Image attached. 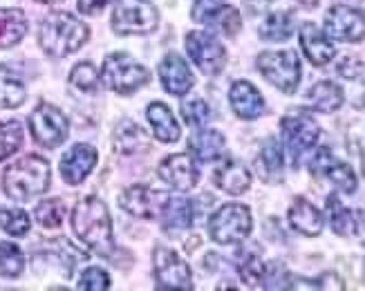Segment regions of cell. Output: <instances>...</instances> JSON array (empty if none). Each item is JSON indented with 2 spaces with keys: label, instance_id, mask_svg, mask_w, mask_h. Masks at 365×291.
<instances>
[{
  "label": "cell",
  "instance_id": "f1b7e54d",
  "mask_svg": "<svg viewBox=\"0 0 365 291\" xmlns=\"http://www.w3.org/2000/svg\"><path fill=\"white\" fill-rule=\"evenodd\" d=\"M115 146L121 155H135L148 148V135L141 126L133 121H123L115 133Z\"/></svg>",
  "mask_w": 365,
  "mask_h": 291
},
{
  "label": "cell",
  "instance_id": "44dd1931",
  "mask_svg": "<svg viewBox=\"0 0 365 291\" xmlns=\"http://www.w3.org/2000/svg\"><path fill=\"white\" fill-rule=\"evenodd\" d=\"M289 224L292 229L303 233V235H319L323 231V213L316 208L312 202H307L305 198H296L292 208H289Z\"/></svg>",
  "mask_w": 365,
  "mask_h": 291
},
{
  "label": "cell",
  "instance_id": "603a6c76",
  "mask_svg": "<svg viewBox=\"0 0 365 291\" xmlns=\"http://www.w3.org/2000/svg\"><path fill=\"white\" fill-rule=\"evenodd\" d=\"M305 106L316 112H323V115L336 112L343 106V90L331 81H319L305 94Z\"/></svg>",
  "mask_w": 365,
  "mask_h": 291
},
{
  "label": "cell",
  "instance_id": "b9f144b4",
  "mask_svg": "<svg viewBox=\"0 0 365 291\" xmlns=\"http://www.w3.org/2000/svg\"><path fill=\"white\" fill-rule=\"evenodd\" d=\"M361 72H363V63L359 58L347 56L339 63V74L345 78H356V76H361Z\"/></svg>",
  "mask_w": 365,
  "mask_h": 291
},
{
  "label": "cell",
  "instance_id": "d6986e66",
  "mask_svg": "<svg viewBox=\"0 0 365 291\" xmlns=\"http://www.w3.org/2000/svg\"><path fill=\"white\" fill-rule=\"evenodd\" d=\"M229 101L233 112L240 119H258L264 112V99L258 92L256 86H251L249 81H235L229 90Z\"/></svg>",
  "mask_w": 365,
  "mask_h": 291
},
{
  "label": "cell",
  "instance_id": "60d3db41",
  "mask_svg": "<svg viewBox=\"0 0 365 291\" xmlns=\"http://www.w3.org/2000/svg\"><path fill=\"white\" fill-rule=\"evenodd\" d=\"M227 5V0H195L190 16L195 23H211L215 19V14Z\"/></svg>",
  "mask_w": 365,
  "mask_h": 291
},
{
  "label": "cell",
  "instance_id": "e575fe53",
  "mask_svg": "<svg viewBox=\"0 0 365 291\" xmlns=\"http://www.w3.org/2000/svg\"><path fill=\"white\" fill-rule=\"evenodd\" d=\"M63 218H66V204L56 198L43 200L36 206V220L43 229H56V226H61Z\"/></svg>",
  "mask_w": 365,
  "mask_h": 291
},
{
  "label": "cell",
  "instance_id": "cb8c5ba5",
  "mask_svg": "<svg viewBox=\"0 0 365 291\" xmlns=\"http://www.w3.org/2000/svg\"><path fill=\"white\" fill-rule=\"evenodd\" d=\"M327 215H329V224H331V229H334V233L345 235V238L356 235L365 222V218L359 211L343 206L336 195L327 198Z\"/></svg>",
  "mask_w": 365,
  "mask_h": 291
},
{
  "label": "cell",
  "instance_id": "ee69618b",
  "mask_svg": "<svg viewBox=\"0 0 365 291\" xmlns=\"http://www.w3.org/2000/svg\"><path fill=\"white\" fill-rule=\"evenodd\" d=\"M298 3L303 7H307V9H314L316 5H319V0H298Z\"/></svg>",
  "mask_w": 365,
  "mask_h": 291
},
{
  "label": "cell",
  "instance_id": "bcb514c9",
  "mask_svg": "<svg viewBox=\"0 0 365 291\" xmlns=\"http://www.w3.org/2000/svg\"><path fill=\"white\" fill-rule=\"evenodd\" d=\"M363 103H365V94H363Z\"/></svg>",
  "mask_w": 365,
  "mask_h": 291
},
{
  "label": "cell",
  "instance_id": "836d02e7",
  "mask_svg": "<svg viewBox=\"0 0 365 291\" xmlns=\"http://www.w3.org/2000/svg\"><path fill=\"white\" fill-rule=\"evenodd\" d=\"M23 146V126L19 121H0V161L11 157Z\"/></svg>",
  "mask_w": 365,
  "mask_h": 291
},
{
  "label": "cell",
  "instance_id": "7bdbcfd3",
  "mask_svg": "<svg viewBox=\"0 0 365 291\" xmlns=\"http://www.w3.org/2000/svg\"><path fill=\"white\" fill-rule=\"evenodd\" d=\"M106 5H108V0H76L78 11H81V14H88V16L99 14Z\"/></svg>",
  "mask_w": 365,
  "mask_h": 291
},
{
  "label": "cell",
  "instance_id": "5b68a950",
  "mask_svg": "<svg viewBox=\"0 0 365 291\" xmlns=\"http://www.w3.org/2000/svg\"><path fill=\"white\" fill-rule=\"evenodd\" d=\"M157 25H160V11L150 0H115L113 29L117 34H150Z\"/></svg>",
  "mask_w": 365,
  "mask_h": 291
},
{
  "label": "cell",
  "instance_id": "3957f363",
  "mask_svg": "<svg viewBox=\"0 0 365 291\" xmlns=\"http://www.w3.org/2000/svg\"><path fill=\"white\" fill-rule=\"evenodd\" d=\"M50 186V161L41 155H25L16 159L3 173V188L7 198L29 202Z\"/></svg>",
  "mask_w": 365,
  "mask_h": 291
},
{
  "label": "cell",
  "instance_id": "6da1fadb",
  "mask_svg": "<svg viewBox=\"0 0 365 291\" xmlns=\"http://www.w3.org/2000/svg\"><path fill=\"white\" fill-rule=\"evenodd\" d=\"M72 229L76 238L97 255L110 257L115 253L117 245L113 235V220H110L108 206L99 198H86L74 206Z\"/></svg>",
  "mask_w": 365,
  "mask_h": 291
},
{
  "label": "cell",
  "instance_id": "8992f818",
  "mask_svg": "<svg viewBox=\"0 0 365 291\" xmlns=\"http://www.w3.org/2000/svg\"><path fill=\"white\" fill-rule=\"evenodd\" d=\"M258 72L284 94H294L300 83V61L294 50L262 52L256 58Z\"/></svg>",
  "mask_w": 365,
  "mask_h": 291
},
{
  "label": "cell",
  "instance_id": "83f0119b",
  "mask_svg": "<svg viewBox=\"0 0 365 291\" xmlns=\"http://www.w3.org/2000/svg\"><path fill=\"white\" fill-rule=\"evenodd\" d=\"M160 215L164 229H173V231L190 229L193 226V204L186 198H168Z\"/></svg>",
  "mask_w": 365,
  "mask_h": 291
},
{
  "label": "cell",
  "instance_id": "2e32d148",
  "mask_svg": "<svg viewBox=\"0 0 365 291\" xmlns=\"http://www.w3.org/2000/svg\"><path fill=\"white\" fill-rule=\"evenodd\" d=\"M160 81H162L164 90L173 96H184L186 92H190V88L195 86V76H193V72H190L188 63L175 52H170L162 58Z\"/></svg>",
  "mask_w": 365,
  "mask_h": 291
},
{
  "label": "cell",
  "instance_id": "e0dca14e",
  "mask_svg": "<svg viewBox=\"0 0 365 291\" xmlns=\"http://www.w3.org/2000/svg\"><path fill=\"white\" fill-rule=\"evenodd\" d=\"M97 166V150L90 143H76L61 159V175L68 184L76 186Z\"/></svg>",
  "mask_w": 365,
  "mask_h": 291
},
{
  "label": "cell",
  "instance_id": "4dcf8cb0",
  "mask_svg": "<svg viewBox=\"0 0 365 291\" xmlns=\"http://www.w3.org/2000/svg\"><path fill=\"white\" fill-rule=\"evenodd\" d=\"M25 101V86L0 66V108H19Z\"/></svg>",
  "mask_w": 365,
  "mask_h": 291
},
{
  "label": "cell",
  "instance_id": "d590c367",
  "mask_svg": "<svg viewBox=\"0 0 365 291\" xmlns=\"http://www.w3.org/2000/svg\"><path fill=\"white\" fill-rule=\"evenodd\" d=\"M0 229L14 238H21L29 231V215L21 208H0Z\"/></svg>",
  "mask_w": 365,
  "mask_h": 291
},
{
  "label": "cell",
  "instance_id": "1f68e13d",
  "mask_svg": "<svg viewBox=\"0 0 365 291\" xmlns=\"http://www.w3.org/2000/svg\"><path fill=\"white\" fill-rule=\"evenodd\" d=\"M23 269H25L23 251L16 245H11V242H0V276L19 278Z\"/></svg>",
  "mask_w": 365,
  "mask_h": 291
},
{
  "label": "cell",
  "instance_id": "30bf717a",
  "mask_svg": "<svg viewBox=\"0 0 365 291\" xmlns=\"http://www.w3.org/2000/svg\"><path fill=\"white\" fill-rule=\"evenodd\" d=\"M186 52L204 74H220L227 66V50L213 31H190L186 36Z\"/></svg>",
  "mask_w": 365,
  "mask_h": 291
},
{
  "label": "cell",
  "instance_id": "f546056e",
  "mask_svg": "<svg viewBox=\"0 0 365 291\" xmlns=\"http://www.w3.org/2000/svg\"><path fill=\"white\" fill-rule=\"evenodd\" d=\"M292 34H294V16L289 11L269 14L260 25V36L272 43L287 41Z\"/></svg>",
  "mask_w": 365,
  "mask_h": 291
},
{
  "label": "cell",
  "instance_id": "f6af8a7d",
  "mask_svg": "<svg viewBox=\"0 0 365 291\" xmlns=\"http://www.w3.org/2000/svg\"><path fill=\"white\" fill-rule=\"evenodd\" d=\"M38 3H47V5H54V3H61V0H38Z\"/></svg>",
  "mask_w": 365,
  "mask_h": 291
},
{
  "label": "cell",
  "instance_id": "d6a6232c",
  "mask_svg": "<svg viewBox=\"0 0 365 291\" xmlns=\"http://www.w3.org/2000/svg\"><path fill=\"white\" fill-rule=\"evenodd\" d=\"M237 273H240V278H242L247 285L256 287V285L264 282L267 267H264L262 257H260L258 253L247 251V253H242L240 262H237Z\"/></svg>",
  "mask_w": 365,
  "mask_h": 291
},
{
  "label": "cell",
  "instance_id": "4fadbf2b",
  "mask_svg": "<svg viewBox=\"0 0 365 291\" xmlns=\"http://www.w3.org/2000/svg\"><path fill=\"white\" fill-rule=\"evenodd\" d=\"M309 170L316 177H325V180H329L339 190L347 193V195H352V193L356 190V186H359L354 170L347 166L345 161H341V159H336L334 155H331L329 148L316 150V155L309 161Z\"/></svg>",
  "mask_w": 365,
  "mask_h": 291
},
{
  "label": "cell",
  "instance_id": "7c38bea8",
  "mask_svg": "<svg viewBox=\"0 0 365 291\" xmlns=\"http://www.w3.org/2000/svg\"><path fill=\"white\" fill-rule=\"evenodd\" d=\"M325 34L341 43H359L365 39V14L361 9L336 5L325 16Z\"/></svg>",
  "mask_w": 365,
  "mask_h": 291
},
{
  "label": "cell",
  "instance_id": "ac0fdd59",
  "mask_svg": "<svg viewBox=\"0 0 365 291\" xmlns=\"http://www.w3.org/2000/svg\"><path fill=\"white\" fill-rule=\"evenodd\" d=\"M300 47H303L305 56L316 68L327 66V63L336 56V50H334V45L329 43V36L314 23H305L300 27Z\"/></svg>",
  "mask_w": 365,
  "mask_h": 291
},
{
  "label": "cell",
  "instance_id": "9a60e30c",
  "mask_svg": "<svg viewBox=\"0 0 365 291\" xmlns=\"http://www.w3.org/2000/svg\"><path fill=\"white\" fill-rule=\"evenodd\" d=\"M162 182L173 186L180 193H188L190 188H195L200 182V168L195 164L193 157H188L184 153L168 155L160 166H157Z\"/></svg>",
  "mask_w": 365,
  "mask_h": 291
},
{
  "label": "cell",
  "instance_id": "4316f807",
  "mask_svg": "<svg viewBox=\"0 0 365 291\" xmlns=\"http://www.w3.org/2000/svg\"><path fill=\"white\" fill-rule=\"evenodd\" d=\"M27 34V19L21 9H0V50L19 45Z\"/></svg>",
  "mask_w": 365,
  "mask_h": 291
},
{
  "label": "cell",
  "instance_id": "484cf974",
  "mask_svg": "<svg viewBox=\"0 0 365 291\" xmlns=\"http://www.w3.org/2000/svg\"><path fill=\"white\" fill-rule=\"evenodd\" d=\"M225 135L217 131H200L188 139V153L200 161H213L220 159L225 153Z\"/></svg>",
  "mask_w": 365,
  "mask_h": 291
},
{
  "label": "cell",
  "instance_id": "d4e9b609",
  "mask_svg": "<svg viewBox=\"0 0 365 291\" xmlns=\"http://www.w3.org/2000/svg\"><path fill=\"white\" fill-rule=\"evenodd\" d=\"M256 168L264 182L269 184L280 182L282 168H284V153H282V146L276 139H267L262 143L260 155L256 159Z\"/></svg>",
  "mask_w": 365,
  "mask_h": 291
},
{
  "label": "cell",
  "instance_id": "74e56055",
  "mask_svg": "<svg viewBox=\"0 0 365 291\" xmlns=\"http://www.w3.org/2000/svg\"><path fill=\"white\" fill-rule=\"evenodd\" d=\"M182 117H184V121L188 126L200 128V126H204L206 121H209L211 110L202 99H188V101L182 103Z\"/></svg>",
  "mask_w": 365,
  "mask_h": 291
},
{
  "label": "cell",
  "instance_id": "f35d334b",
  "mask_svg": "<svg viewBox=\"0 0 365 291\" xmlns=\"http://www.w3.org/2000/svg\"><path fill=\"white\" fill-rule=\"evenodd\" d=\"M220 31H225L227 36H235L237 31H240L242 27V19H240V14H237L235 7H222L217 14H215V19L211 21Z\"/></svg>",
  "mask_w": 365,
  "mask_h": 291
},
{
  "label": "cell",
  "instance_id": "8d00e7d4",
  "mask_svg": "<svg viewBox=\"0 0 365 291\" xmlns=\"http://www.w3.org/2000/svg\"><path fill=\"white\" fill-rule=\"evenodd\" d=\"M99 72L92 63H78L70 72V83L81 92H94L99 88Z\"/></svg>",
  "mask_w": 365,
  "mask_h": 291
},
{
  "label": "cell",
  "instance_id": "9c48e42d",
  "mask_svg": "<svg viewBox=\"0 0 365 291\" xmlns=\"http://www.w3.org/2000/svg\"><path fill=\"white\" fill-rule=\"evenodd\" d=\"M29 131L31 137L36 139L43 148H58V146L68 139L70 126L66 115L52 103H41L29 115Z\"/></svg>",
  "mask_w": 365,
  "mask_h": 291
},
{
  "label": "cell",
  "instance_id": "ffe728a7",
  "mask_svg": "<svg viewBox=\"0 0 365 291\" xmlns=\"http://www.w3.org/2000/svg\"><path fill=\"white\" fill-rule=\"evenodd\" d=\"M213 180H215V186L220 190L229 193V195H242L251 188V173L249 168L242 164L240 159H225L222 164L215 168L213 173Z\"/></svg>",
  "mask_w": 365,
  "mask_h": 291
},
{
  "label": "cell",
  "instance_id": "52a82bcc",
  "mask_svg": "<svg viewBox=\"0 0 365 291\" xmlns=\"http://www.w3.org/2000/svg\"><path fill=\"white\" fill-rule=\"evenodd\" d=\"M251 211L245 204H225L209 220V233L217 245H237L251 233Z\"/></svg>",
  "mask_w": 365,
  "mask_h": 291
},
{
  "label": "cell",
  "instance_id": "8fae6325",
  "mask_svg": "<svg viewBox=\"0 0 365 291\" xmlns=\"http://www.w3.org/2000/svg\"><path fill=\"white\" fill-rule=\"evenodd\" d=\"M153 262H155L153 267L155 280L160 289H182V291L193 289V273H190V267L173 249L157 247L153 253Z\"/></svg>",
  "mask_w": 365,
  "mask_h": 291
},
{
  "label": "cell",
  "instance_id": "277c9868",
  "mask_svg": "<svg viewBox=\"0 0 365 291\" xmlns=\"http://www.w3.org/2000/svg\"><path fill=\"white\" fill-rule=\"evenodd\" d=\"M101 81L108 90H113L117 94H133L141 86L148 83L150 72L141 66L137 58H133L125 52H115L108 54L101 68Z\"/></svg>",
  "mask_w": 365,
  "mask_h": 291
},
{
  "label": "cell",
  "instance_id": "7a4b0ae2",
  "mask_svg": "<svg viewBox=\"0 0 365 291\" xmlns=\"http://www.w3.org/2000/svg\"><path fill=\"white\" fill-rule=\"evenodd\" d=\"M88 36H90L88 25L68 11L47 14L38 29V43L43 47V52L56 58H63L68 54H74L76 50H81Z\"/></svg>",
  "mask_w": 365,
  "mask_h": 291
},
{
  "label": "cell",
  "instance_id": "7402d4cb",
  "mask_svg": "<svg viewBox=\"0 0 365 291\" xmlns=\"http://www.w3.org/2000/svg\"><path fill=\"white\" fill-rule=\"evenodd\" d=\"M146 117L153 126V133L155 137L164 141V143H175L182 135V128L175 119V115H173V110L162 103V101H155L148 106L146 110Z\"/></svg>",
  "mask_w": 365,
  "mask_h": 291
},
{
  "label": "cell",
  "instance_id": "ba28073f",
  "mask_svg": "<svg viewBox=\"0 0 365 291\" xmlns=\"http://www.w3.org/2000/svg\"><path fill=\"white\" fill-rule=\"evenodd\" d=\"M280 133H282V146L284 153L292 159V164L298 166L300 157H303L309 148H314L316 141H319L321 128L312 117L307 115H287L280 121Z\"/></svg>",
  "mask_w": 365,
  "mask_h": 291
},
{
  "label": "cell",
  "instance_id": "ab89813d",
  "mask_svg": "<svg viewBox=\"0 0 365 291\" xmlns=\"http://www.w3.org/2000/svg\"><path fill=\"white\" fill-rule=\"evenodd\" d=\"M78 289H83V291H106V289H110V276L99 267H90V269L83 271V276L78 278Z\"/></svg>",
  "mask_w": 365,
  "mask_h": 291
},
{
  "label": "cell",
  "instance_id": "5bb4252c",
  "mask_svg": "<svg viewBox=\"0 0 365 291\" xmlns=\"http://www.w3.org/2000/svg\"><path fill=\"white\" fill-rule=\"evenodd\" d=\"M170 195L164 190H155L150 186H130L121 193L119 206L123 211H128L135 218L153 220L155 215L162 213V208Z\"/></svg>",
  "mask_w": 365,
  "mask_h": 291
}]
</instances>
